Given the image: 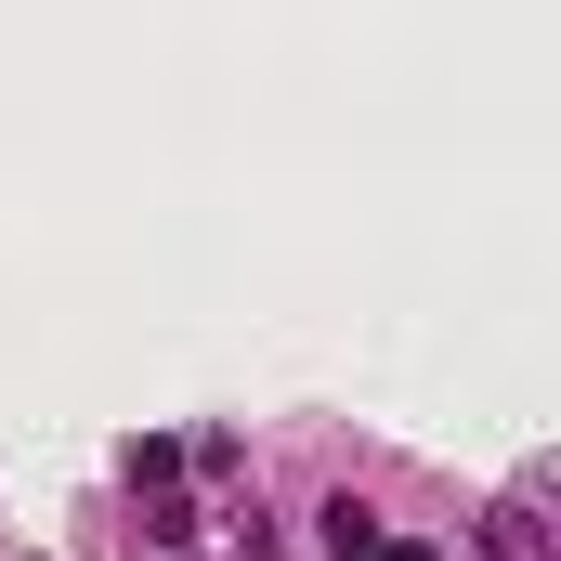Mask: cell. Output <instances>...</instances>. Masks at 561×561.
<instances>
[{
  "instance_id": "2",
  "label": "cell",
  "mask_w": 561,
  "mask_h": 561,
  "mask_svg": "<svg viewBox=\"0 0 561 561\" xmlns=\"http://www.w3.org/2000/svg\"><path fill=\"white\" fill-rule=\"evenodd\" d=\"M131 536H144V549H157V561H170V549H183V536H196V510H183V496H144V523H131Z\"/></svg>"
},
{
  "instance_id": "3",
  "label": "cell",
  "mask_w": 561,
  "mask_h": 561,
  "mask_svg": "<svg viewBox=\"0 0 561 561\" xmlns=\"http://www.w3.org/2000/svg\"><path fill=\"white\" fill-rule=\"evenodd\" d=\"M366 561H444V549H431V536H379Z\"/></svg>"
},
{
  "instance_id": "1",
  "label": "cell",
  "mask_w": 561,
  "mask_h": 561,
  "mask_svg": "<svg viewBox=\"0 0 561 561\" xmlns=\"http://www.w3.org/2000/svg\"><path fill=\"white\" fill-rule=\"evenodd\" d=\"M483 561H549V523H536V496L483 510Z\"/></svg>"
}]
</instances>
